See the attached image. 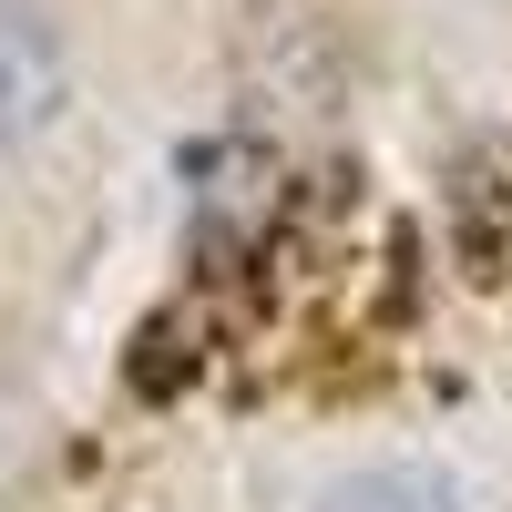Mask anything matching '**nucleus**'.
I'll list each match as a JSON object with an SVG mask.
<instances>
[{
  "label": "nucleus",
  "mask_w": 512,
  "mask_h": 512,
  "mask_svg": "<svg viewBox=\"0 0 512 512\" xmlns=\"http://www.w3.org/2000/svg\"><path fill=\"white\" fill-rule=\"evenodd\" d=\"M318 512H461L441 482H420V472H359V482H338Z\"/></svg>",
  "instance_id": "2"
},
{
  "label": "nucleus",
  "mask_w": 512,
  "mask_h": 512,
  "mask_svg": "<svg viewBox=\"0 0 512 512\" xmlns=\"http://www.w3.org/2000/svg\"><path fill=\"white\" fill-rule=\"evenodd\" d=\"M52 41H41L21 11H0V144H11L21 134V123H41V113H52Z\"/></svg>",
  "instance_id": "1"
}]
</instances>
